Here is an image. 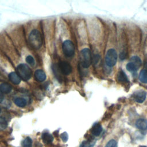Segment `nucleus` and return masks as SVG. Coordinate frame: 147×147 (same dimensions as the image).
<instances>
[{
	"mask_svg": "<svg viewBox=\"0 0 147 147\" xmlns=\"http://www.w3.org/2000/svg\"><path fill=\"white\" fill-rule=\"evenodd\" d=\"M29 41L30 45L36 49H38L42 45V38L40 33L37 29H33L30 33Z\"/></svg>",
	"mask_w": 147,
	"mask_h": 147,
	"instance_id": "nucleus-1",
	"label": "nucleus"
},
{
	"mask_svg": "<svg viewBox=\"0 0 147 147\" xmlns=\"http://www.w3.org/2000/svg\"><path fill=\"white\" fill-rule=\"evenodd\" d=\"M16 72L20 78L24 80H28L32 77V71L29 66L25 64H19L16 68Z\"/></svg>",
	"mask_w": 147,
	"mask_h": 147,
	"instance_id": "nucleus-2",
	"label": "nucleus"
},
{
	"mask_svg": "<svg viewBox=\"0 0 147 147\" xmlns=\"http://www.w3.org/2000/svg\"><path fill=\"white\" fill-rule=\"evenodd\" d=\"M80 62L83 68H88L91 63V52L88 48H84L80 52Z\"/></svg>",
	"mask_w": 147,
	"mask_h": 147,
	"instance_id": "nucleus-3",
	"label": "nucleus"
},
{
	"mask_svg": "<svg viewBox=\"0 0 147 147\" xmlns=\"http://www.w3.org/2000/svg\"><path fill=\"white\" fill-rule=\"evenodd\" d=\"M117 53L114 49H110L107 51L105 56V63L106 65L111 67L115 65L117 61Z\"/></svg>",
	"mask_w": 147,
	"mask_h": 147,
	"instance_id": "nucleus-4",
	"label": "nucleus"
},
{
	"mask_svg": "<svg viewBox=\"0 0 147 147\" xmlns=\"http://www.w3.org/2000/svg\"><path fill=\"white\" fill-rule=\"evenodd\" d=\"M62 49L64 55L68 57H72L75 54V47L74 43L70 40H65L62 45Z\"/></svg>",
	"mask_w": 147,
	"mask_h": 147,
	"instance_id": "nucleus-5",
	"label": "nucleus"
},
{
	"mask_svg": "<svg viewBox=\"0 0 147 147\" xmlns=\"http://www.w3.org/2000/svg\"><path fill=\"white\" fill-rule=\"evenodd\" d=\"M59 68L60 72L65 75H68L72 72L71 65L69 63L65 61H60L59 63Z\"/></svg>",
	"mask_w": 147,
	"mask_h": 147,
	"instance_id": "nucleus-6",
	"label": "nucleus"
},
{
	"mask_svg": "<svg viewBox=\"0 0 147 147\" xmlns=\"http://www.w3.org/2000/svg\"><path fill=\"white\" fill-rule=\"evenodd\" d=\"M146 96V92L142 90H138L133 94V98L138 103H142L145 100Z\"/></svg>",
	"mask_w": 147,
	"mask_h": 147,
	"instance_id": "nucleus-7",
	"label": "nucleus"
},
{
	"mask_svg": "<svg viewBox=\"0 0 147 147\" xmlns=\"http://www.w3.org/2000/svg\"><path fill=\"white\" fill-rule=\"evenodd\" d=\"M137 128L142 131L147 130V120L143 118H140L137 120L136 122Z\"/></svg>",
	"mask_w": 147,
	"mask_h": 147,
	"instance_id": "nucleus-8",
	"label": "nucleus"
},
{
	"mask_svg": "<svg viewBox=\"0 0 147 147\" xmlns=\"http://www.w3.org/2000/svg\"><path fill=\"white\" fill-rule=\"evenodd\" d=\"M34 78L38 82H44L47 78L45 72L42 69H37L34 72Z\"/></svg>",
	"mask_w": 147,
	"mask_h": 147,
	"instance_id": "nucleus-9",
	"label": "nucleus"
},
{
	"mask_svg": "<svg viewBox=\"0 0 147 147\" xmlns=\"http://www.w3.org/2000/svg\"><path fill=\"white\" fill-rule=\"evenodd\" d=\"M8 78L9 80L14 84H18L21 82L20 77L15 72H12L10 73L8 75Z\"/></svg>",
	"mask_w": 147,
	"mask_h": 147,
	"instance_id": "nucleus-10",
	"label": "nucleus"
},
{
	"mask_svg": "<svg viewBox=\"0 0 147 147\" xmlns=\"http://www.w3.org/2000/svg\"><path fill=\"white\" fill-rule=\"evenodd\" d=\"M102 131V127L101 125L98 123L94 124L91 130V132L92 134L95 136H99Z\"/></svg>",
	"mask_w": 147,
	"mask_h": 147,
	"instance_id": "nucleus-11",
	"label": "nucleus"
},
{
	"mask_svg": "<svg viewBox=\"0 0 147 147\" xmlns=\"http://www.w3.org/2000/svg\"><path fill=\"white\" fill-rule=\"evenodd\" d=\"M11 86L7 83H3L0 85V91L2 93L8 94L11 91Z\"/></svg>",
	"mask_w": 147,
	"mask_h": 147,
	"instance_id": "nucleus-12",
	"label": "nucleus"
},
{
	"mask_svg": "<svg viewBox=\"0 0 147 147\" xmlns=\"http://www.w3.org/2000/svg\"><path fill=\"white\" fill-rule=\"evenodd\" d=\"M41 138L42 140V141L45 143V144H51L53 140V137L52 135L48 133H43L41 136Z\"/></svg>",
	"mask_w": 147,
	"mask_h": 147,
	"instance_id": "nucleus-13",
	"label": "nucleus"
},
{
	"mask_svg": "<svg viewBox=\"0 0 147 147\" xmlns=\"http://www.w3.org/2000/svg\"><path fill=\"white\" fill-rule=\"evenodd\" d=\"M14 103L20 107H25L27 104V101L25 99L21 97H17L14 100Z\"/></svg>",
	"mask_w": 147,
	"mask_h": 147,
	"instance_id": "nucleus-14",
	"label": "nucleus"
},
{
	"mask_svg": "<svg viewBox=\"0 0 147 147\" xmlns=\"http://www.w3.org/2000/svg\"><path fill=\"white\" fill-rule=\"evenodd\" d=\"M117 79L121 82H128V79L125 73L122 71L120 70L117 74Z\"/></svg>",
	"mask_w": 147,
	"mask_h": 147,
	"instance_id": "nucleus-15",
	"label": "nucleus"
},
{
	"mask_svg": "<svg viewBox=\"0 0 147 147\" xmlns=\"http://www.w3.org/2000/svg\"><path fill=\"white\" fill-rule=\"evenodd\" d=\"M139 79L143 83H147V71L142 70L139 75Z\"/></svg>",
	"mask_w": 147,
	"mask_h": 147,
	"instance_id": "nucleus-16",
	"label": "nucleus"
},
{
	"mask_svg": "<svg viewBox=\"0 0 147 147\" xmlns=\"http://www.w3.org/2000/svg\"><path fill=\"white\" fill-rule=\"evenodd\" d=\"M126 69L129 71H130L131 72H133V73H136L137 72V71L138 70V68L134 64H133V63H131L130 61L129 62L126 64Z\"/></svg>",
	"mask_w": 147,
	"mask_h": 147,
	"instance_id": "nucleus-17",
	"label": "nucleus"
},
{
	"mask_svg": "<svg viewBox=\"0 0 147 147\" xmlns=\"http://www.w3.org/2000/svg\"><path fill=\"white\" fill-rule=\"evenodd\" d=\"M130 62L133 63V64H134L138 68L141 67V64H142V61L140 59V58L138 56H133L131 59H130Z\"/></svg>",
	"mask_w": 147,
	"mask_h": 147,
	"instance_id": "nucleus-18",
	"label": "nucleus"
},
{
	"mask_svg": "<svg viewBox=\"0 0 147 147\" xmlns=\"http://www.w3.org/2000/svg\"><path fill=\"white\" fill-rule=\"evenodd\" d=\"M95 144V141H94L92 139L87 140L84 141L82 142L80 145V147H93Z\"/></svg>",
	"mask_w": 147,
	"mask_h": 147,
	"instance_id": "nucleus-19",
	"label": "nucleus"
},
{
	"mask_svg": "<svg viewBox=\"0 0 147 147\" xmlns=\"http://www.w3.org/2000/svg\"><path fill=\"white\" fill-rule=\"evenodd\" d=\"M22 145L24 147H32V139L29 137H26L22 141Z\"/></svg>",
	"mask_w": 147,
	"mask_h": 147,
	"instance_id": "nucleus-20",
	"label": "nucleus"
},
{
	"mask_svg": "<svg viewBox=\"0 0 147 147\" xmlns=\"http://www.w3.org/2000/svg\"><path fill=\"white\" fill-rule=\"evenodd\" d=\"M7 126L6 121L2 117H0V130H4Z\"/></svg>",
	"mask_w": 147,
	"mask_h": 147,
	"instance_id": "nucleus-21",
	"label": "nucleus"
},
{
	"mask_svg": "<svg viewBox=\"0 0 147 147\" xmlns=\"http://www.w3.org/2000/svg\"><path fill=\"white\" fill-rule=\"evenodd\" d=\"M26 62L30 64V65L32 66H33L34 64H35V61H34V58L30 56V55H28V56H26Z\"/></svg>",
	"mask_w": 147,
	"mask_h": 147,
	"instance_id": "nucleus-22",
	"label": "nucleus"
},
{
	"mask_svg": "<svg viewBox=\"0 0 147 147\" xmlns=\"http://www.w3.org/2000/svg\"><path fill=\"white\" fill-rule=\"evenodd\" d=\"M105 147H117V142L114 140H110Z\"/></svg>",
	"mask_w": 147,
	"mask_h": 147,
	"instance_id": "nucleus-23",
	"label": "nucleus"
},
{
	"mask_svg": "<svg viewBox=\"0 0 147 147\" xmlns=\"http://www.w3.org/2000/svg\"><path fill=\"white\" fill-rule=\"evenodd\" d=\"M61 140L65 142H67L68 139V135L67 134V133L66 132H64L61 134Z\"/></svg>",
	"mask_w": 147,
	"mask_h": 147,
	"instance_id": "nucleus-24",
	"label": "nucleus"
},
{
	"mask_svg": "<svg viewBox=\"0 0 147 147\" xmlns=\"http://www.w3.org/2000/svg\"><path fill=\"white\" fill-rule=\"evenodd\" d=\"M146 65H147V55H146Z\"/></svg>",
	"mask_w": 147,
	"mask_h": 147,
	"instance_id": "nucleus-25",
	"label": "nucleus"
},
{
	"mask_svg": "<svg viewBox=\"0 0 147 147\" xmlns=\"http://www.w3.org/2000/svg\"><path fill=\"white\" fill-rule=\"evenodd\" d=\"M141 147H146V146H141Z\"/></svg>",
	"mask_w": 147,
	"mask_h": 147,
	"instance_id": "nucleus-26",
	"label": "nucleus"
},
{
	"mask_svg": "<svg viewBox=\"0 0 147 147\" xmlns=\"http://www.w3.org/2000/svg\"><path fill=\"white\" fill-rule=\"evenodd\" d=\"M0 113H1V108H0Z\"/></svg>",
	"mask_w": 147,
	"mask_h": 147,
	"instance_id": "nucleus-27",
	"label": "nucleus"
}]
</instances>
